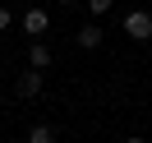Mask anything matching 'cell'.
Returning <instances> with one entry per match:
<instances>
[{"mask_svg": "<svg viewBox=\"0 0 152 143\" xmlns=\"http://www.w3.org/2000/svg\"><path fill=\"white\" fill-rule=\"evenodd\" d=\"M46 28H51V14L46 10H28L23 14V32H28V37H42Z\"/></svg>", "mask_w": 152, "mask_h": 143, "instance_id": "obj_2", "label": "cell"}, {"mask_svg": "<svg viewBox=\"0 0 152 143\" xmlns=\"http://www.w3.org/2000/svg\"><path fill=\"white\" fill-rule=\"evenodd\" d=\"M14 92H19V97H37V92H42V69H28V74H19Z\"/></svg>", "mask_w": 152, "mask_h": 143, "instance_id": "obj_3", "label": "cell"}, {"mask_svg": "<svg viewBox=\"0 0 152 143\" xmlns=\"http://www.w3.org/2000/svg\"><path fill=\"white\" fill-rule=\"evenodd\" d=\"M0 106H5V97H0Z\"/></svg>", "mask_w": 152, "mask_h": 143, "instance_id": "obj_11", "label": "cell"}, {"mask_svg": "<svg viewBox=\"0 0 152 143\" xmlns=\"http://www.w3.org/2000/svg\"><path fill=\"white\" fill-rule=\"evenodd\" d=\"M124 32H129L134 42H148V37H152V14H143V10L124 14Z\"/></svg>", "mask_w": 152, "mask_h": 143, "instance_id": "obj_1", "label": "cell"}, {"mask_svg": "<svg viewBox=\"0 0 152 143\" xmlns=\"http://www.w3.org/2000/svg\"><path fill=\"white\" fill-rule=\"evenodd\" d=\"M51 65V46H46V42H32V46H28V69H46Z\"/></svg>", "mask_w": 152, "mask_h": 143, "instance_id": "obj_5", "label": "cell"}, {"mask_svg": "<svg viewBox=\"0 0 152 143\" xmlns=\"http://www.w3.org/2000/svg\"><path fill=\"white\" fill-rule=\"evenodd\" d=\"M106 10H111V0H88V14H92V19H102Z\"/></svg>", "mask_w": 152, "mask_h": 143, "instance_id": "obj_7", "label": "cell"}, {"mask_svg": "<svg viewBox=\"0 0 152 143\" xmlns=\"http://www.w3.org/2000/svg\"><path fill=\"white\" fill-rule=\"evenodd\" d=\"M102 37H106V32L97 28V23H83V28H78V46H83V51H97Z\"/></svg>", "mask_w": 152, "mask_h": 143, "instance_id": "obj_4", "label": "cell"}, {"mask_svg": "<svg viewBox=\"0 0 152 143\" xmlns=\"http://www.w3.org/2000/svg\"><path fill=\"white\" fill-rule=\"evenodd\" d=\"M124 143H148V139H138V134H134V139H124Z\"/></svg>", "mask_w": 152, "mask_h": 143, "instance_id": "obj_9", "label": "cell"}, {"mask_svg": "<svg viewBox=\"0 0 152 143\" xmlns=\"http://www.w3.org/2000/svg\"><path fill=\"white\" fill-rule=\"evenodd\" d=\"M60 5H74V0H60Z\"/></svg>", "mask_w": 152, "mask_h": 143, "instance_id": "obj_10", "label": "cell"}, {"mask_svg": "<svg viewBox=\"0 0 152 143\" xmlns=\"http://www.w3.org/2000/svg\"><path fill=\"white\" fill-rule=\"evenodd\" d=\"M28 143H56L51 125H32V129H28Z\"/></svg>", "mask_w": 152, "mask_h": 143, "instance_id": "obj_6", "label": "cell"}, {"mask_svg": "<svg viewBox=\"0 0 152 143\" xmlns=\"http://www.w3.org/2000/svg\"><path fill=\"white\" fill-rule=\"evenodd\" d=\"M10 23H14V14H10V10H5V5H0V32L10 28Z\"/></svg>", "mask_w": 152, "mask_h": 143, "instance_id": "obj_8", "label": "cell"}]
</instances>
